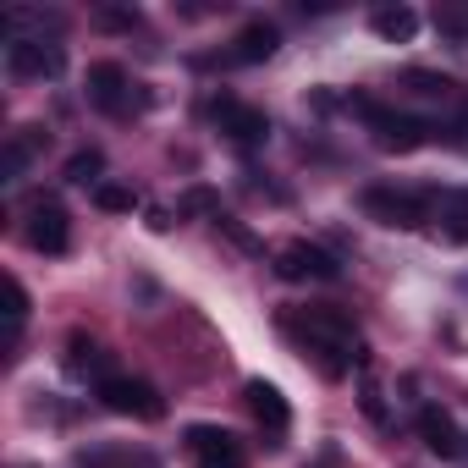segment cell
<instances>
[{
	"label": "cell",
	"mask_w": 468,
	"mask_h": 468,
	"mask_svg": "<svg viewBox=\"0 0 468 468\" xmlns=\"http://www.w3.org/2000/svg\"><path fill=\"white\" fill-rule=\"evenodd\" d=\"M358 204H364L369 220H380V226H391V231H413V226H424V220L435 215V193L397 187V182H375V187H364Z\"/></svg>",
	"instance_id": "3957f363"
},
{
	"label": "cell",
	"mask_w": 468,
	"mask_h": 468,
	"mask_svg": "<svg viewBox=\"0 0 468 468\" xmlns=\"http://www.w3.org/2000/svg\"><path fill=\"white\" fill-rule=\"evenodd\" d=\"M23 320H28V292H23V282H17V276H6V325L17 331Z\"/></svg>",
	"instance_id": "7402d4cb"
},
{
	"label": "cell",
	"mask_w": 468,
	"mask_h": 468,
	"mask_svg": "<svg viewBox=\"0 0 468 468\" xmlns=\"http://www.w3.org/2000/svg\"><path fill=\"white\" fill-rule=\"evenodd\" d=\"M243 397H249V413L265 424V435H271V441H282V435L292 430V408H287V397H282L271 380H249V386H243Z\"/></svg>",
	"instance_id": "7c38bea8"
},
{
	"label": "cell",
	"mask_w": 468,
	"mask_h": 468,
	"mask_svg": "<svg viewBox=\"0 0 468 468\" xmlns=\"http://www.w3.org/2000/svg\"><path fill=\"white\" fill-rule=\"evenodd\" d=\"M6 72L12 78H56L61 72V45H45V39H12L6 45Z\"/></svg>",
	"instance_id": "8fae6325"
},
{
	"label": "cell",
	"mask_w": 468,
	"mask_h": 468,
	"mask_svg": "<svg viewBox=\"0 0 468 468\" xmlns=\"http://www.w3.org/2000/svg\"><path fill=\"white\" fill-rule=\"evenodd\" d=\"M347 105L364 116L369 138H375L386 154H413V149H424V144L441 133L435 122H424V116H408V111H391V105H380V100H369V94H353Z\"/></svg>",
	"instance_id": "7a4b0ae2"
},
{
	"label": "cell",
	"mask_w": 468,
	"mask_h": 468,
	"mask_svg": "<svg viewBox=\"0 0 468 468\" xmlns=\"http://www.w3.org/2000/svg\"><path fill=\"white\" fill-rule=\"evenodd\" d=\"M463 287H468V276H463Z\"/></svg>",
	"instance_id": "484cf974"
},
{
	"label": "cell",
	"mask_w": 468,
	"mask_h": 468,
	"mask_svg": "<svg viewBox=\"0 0 468 468\" xmlns=\"http://www.w3.org/2000/svg\"><path fill=\"white\" fill-rule=\"evenodd\" d=\"M28 160H34V138H23V133H17V138L6 144V165H0V171H6V182H17V176L28 171Z\"/></svg>",
	"instance_id": "ffe728a7"
},
{
	"label": "cell",
	"mask_w": 468,
	"mask_h": 468,
	"mask_svg": "<svg viewBox=\"0 0 468 468\" xmlns=\"http://www.w3.org/2000/svg\"><path fill=\"white\" fill-rule=\"evenodd\" d=\"M94 397H100L111 413H122V419H138V424H154V419H165V397H160L149 380H138V375H105V380L94 386Z\"/></svg>",
	"instance_id": "277c9868"
},
{
	"label": "cell",
	"mask_w": 468,
	"mask_h": 468,
	"mask_svg": "<svg viewBox=\"0 0 468 468\" xmlns=\"http://www.w3.org/2000/svg\"><path fill=\"white\" fill-rule=\"evenodd\" d=\"M276 50H282L276 23H249V28H238V39L220 50V67H260V61H271Z\"/></svg>",
	"instance_id": "30bf717a"
},
{
	"label": "cell",
	"mask_w": 468,
	"mask_h": 468,
	"mask_svg": "<svg viewBox=\"0 0 468 468\" xmlns=\"http://www.w3.org/2000/svg\"><path fill=\"white\" fill-rule=\"evenodd\" d=\"M182 452L193 468H249V446L220 430V424H187L182 430Z\"/></svg>",
	"instance_id": "5b68a950"
},
{
	"label": "cell",
	"mask_w": 468,
	"mask_h": 468,
	"mask_svg": "<svg viewBox=\"0 0 468 468\" xmlns=\"http://www.w3.org/2000/svg\"><path fill=\"white\" fill-rule=\"evenodd\" d=\"M435 215H441V231H446L452 243H468V187L441 193L435 198Z\"/></svg>",
	"instance_id": "2e32d148"
},
{
	"label": "cell",
	"mask_w": 468,
	"mask_h": 468,
	"mask_svg": "<svg viewBox=\"0 0 468 468\" xmlns=\"http://www.w3.org/2000/svg\"><path fill=\"white\" fill-rule=\"evenodd\" d=\"M402 83H408L419 100H457V83H452L446 72H424V67H408V72H402Z\"/></svg>",
	"instance_id": "e0dca14e"
},
{
	"label": "cell",
	"mask_w": 468,
	"mask_h": 468,
	"mask_svg": "<svg viewBox=\"0 0 468 468\" xmlns=\"http://www.w3.org/2000/svg\"><path fill=\"white\" fill-rule=\"evenodd\" d=\"M89 105H100L105 116H127L133 111V78L116 61H94L89 67Z\"/></svg>",
	"instance_id": "9c48e42d"
},
{
	"label": "cell",
	"mask_w": 468,
	"mask_h": 468,
	"mask_svg": "<svg viewBox=\"0 0 468 468\" xmlns=\"http://www.w3.org/2000/svg\"><path fill=\"white\" fill-rule=\"evenodd\" d=\"M435 28H441L446 39L468 45V6H441V12H435Z\"/></svg>",
	"instance_id": "44dd1931"
},
{
	"label": "cell",
	"mask_w": 468,
	"mask_h": 468,
	"mask_svg": "<svg viewBox=\"0 0 468 468\" xmlns=\"http://www.w3.org/2000/svg\"><path fill=\"white\" fill-rule=\"evenodd\" d=\"M67 369H72L78 380L94 375V386H100V380L111 375V353H105L100 342H89V336H72V342H67Z\"/></svg>",
	"instance_id": "5bb4252c"
},
{
	"label": "cell",
	"mask_w": 468,
	"mask_h": 468,
	"mask_svg": "<svg viewBox=\"0 0 468 468\" xmlns=\"http://www.w3.org/2000/svg\"><path fill=\"white\" fill-rule=\"evenodd\" d=\"M276 276L282 282H342V260L320 243H287L276 254Z\"/></svg>",
	"instance_id": "ba28073f"
},
{
	"label": "cell",
	"mask_w": 468,
	"mask_h": 468,
	"mask_svg": "<svg viewBox=\"0 0 468 468\" xmlns=\"http://www.w3.org/2000/svg\"><path fill=\"white\" fill-rule=\"evenodd\" d=\"M419 441H424V446H430L435 457H446V463H457V457L468 452L446 408H419Z\"/></svg>",
	"instance_id": "4fadbf2b"
},
{
	"label": "cell",
	"mask_w": 468,
	"mask_h": 468,
	"mask_svg": "<svg viewBox=\"0 0 468 468\" xmlns=\"http://www.w3.org/2000/svg\"><path fill=\"white\" fill-rule=\"evenodd\" d=\"M23 238L39 254H67L72 249V215L56 198H34L28 204V220H23Z\"/></svg>",
	"instance_id": "52a82bcc"
},
{
	"label": "cell",
	"mask_w": 468,
	"mask_h": 468,
	"mask_svg": "<svg viewBox=\"0 0 468 468\" xmlns=\"http://www.w3.org/2000/svg\"><path fill=\"white\" fill-rule=\"evenodd\" d=\"M369 28H375L386 45H408V39L419 34V12H408V6H380V12H369Z\"/></svg>",
	"instance_id": "9a60e30c"
},
{
	"label": "cell",
	"mask_w": 468,
	"mask_h": 468,
	"mask_svg": "<svg viewBox=\"0 0 468 468\" xmlns=\"http://www.w3.org/2000/svg\"><path fill=\"white\" fill-rule=\"evenodd\" d=\"M364 413H369L375 424H386V408H380V386H375V380H364Z\"/></svg>",
	"instance_id": "603a6c76"
},
{
	"label": "cell",
	"mask_w": 468,
	"mask_h": 468,
	"mask_svg": "<svg viewBox=\"0 0 468 468\" xmlns=\"http://www.w3.org/2000/svg\"><path fill=\"white\" fill-rule=\"evenodd\" d=\"M100 171H105V154L100 149H78L72 160H67V182H78V187H100Z\"/></svg>",
	"instance_id": "ac0fdd59"
},
{
	"label": "cell",
	"mask_w": 468,
	"mask_h": 468,
	"mask_svg": "<svg viewBox=\"0 0 468 468\" xmlns=\"http://www.w3.org/2000/svg\"><path fill=\"white\" fill-rule=\"evenodd\" d=\"M94 204L111 209V215H133V209H138V193L122 187V182H100V187H94Z\"/></svg>",
	"instance_id": "d6986e66"
},
{
	"label": "cell",
	"mask_w": 468,
	"mask_h": 468,
	"mask_svg": "<svg viewBox=\"0 0 468 468\" xmlns=\"http://www.w3.org/2000/svg\"><path fill=\"white\" fill-rule=\"evenodd\" d=\"M89 468H149L144 457H122V452H105V457H94Z\"/></svg>",
	"instance_id": "cb8c5ba5"
},
{
	"label": "cell",
	"mask_w": 468,
	"mask_h": 468,
	"mask_svg": "<svg viewBox=\"0 0 468 468\" xmlns=\"http://www.w3.org/2000/svg\"><path fill=\"white\" fill-rule=\"evenodd\" d=\"M463 122H468V100H463Z\"/></svg>",
	"instance_id": "d4e9b609"
},
{
	"label": "cell",
	"mask_w": 468,
	"mask_h": 468,
	"mask_svg": "<svg viewBox=\"0 0 468 468\" xmlns=\"http://www.w3.org/2000/svg\"><path fill=\"white\" fill-rule=\"evenodd\" d=\"M282 331L303 347V358L320 364V375L342 380L353 364H364V347H358V325L347 309L336 303H309V309H292L282 314Z\"/></svg>",
	"instance_id": "6da1fadb"
},
{
	"label": "cell",
	"mask_w": 468,
	"mask_h": 468,
	"mask_svg": "<svg viewBox=\"0 0 468 468\" xmlns=\"http://www.w3.org/2000/svg\"><path fill=\"white\" fill-rule=\"evenodd\" d=\"M209 116H215V127L238 144V149H260L271 138V116L254 111V105H243V100H231V94H215L209 100Z\"/></svg>",
	"instance_id": "8992f818"
}]
</instances>
